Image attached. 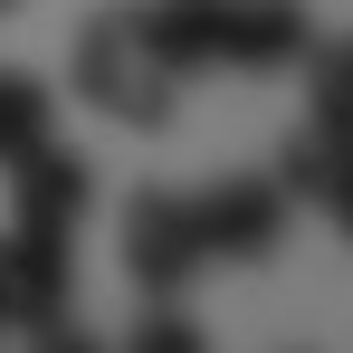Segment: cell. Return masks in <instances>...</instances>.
<instances>
[{
    "label": "cell",
    "instance_id": "1",
    "mask_svg": "<svg viewBox=\"0 0 353 353\" xmlns=\"http://www.w3.org/2000/svg\"><path fill=\"white\" fill-rule=\"evenodd\" d=\"M134 29L153 39V58L172 77L230 67V77H277L315 48L296 0H134Z\"/></svg>",
    "mask_w": 353,
    "mask_h": 353
},
{
    "label": "cell",
    "instance_id": "2",
    "mask_svg": "<svg viewBox=\"0 0 353 353\" xmlns=\"http://www.w3.org/2000/svg\"><path fill=\"white\" fill-rule=\"evenodd\" d=\"M67 86L105 124H124V134H153V124H172V105H181V77L153 58V39L134 29V10H96V19L77 29Z\"/></svg>",
    "mask_w": 353,
    "mask_h": 353
},
{
    "label": "cell",
    "instance_id": "3",
    "mask_svg": "<svg viewBox=\"0 0 353 353\" xmlns=\"http://www.w3.org/2000/svg\"><path fill=\"white\" fill-rule=\"evenodd\" d=\"M181 201H191L201 268H210V258L258 268V258H277V239H287V220H296V201L277 191V172H230V181H210V191H181Z\"/></svg>",
    "mask_w": 353,
    "mask_h": 353
},
{
    "label": "cell",
    "instance_id": "4",
    "mask_svg": "<svg viewBox=\"0 0 353 353\" xmlns=\"http://www.w3.org/2000/svg\"><path fill=\"white\" fill-rule=\"evenodd\" d=\"M124 268L153 305H172L201 277V239H191V201L181 191H134L124 201Z\"/></svg>",
    "mask_w": 353,
    "mask_h": 353
},
{
    "label": "cell",
    "instance_id": "5",
    "mask_svg": "<svg viewBox=\"0 0 353 353\" xmlns=\"http://www.w3.org/2000/svg\"><path fill=\"white\" fill-rule=\"evenodd\" d=\"M67 296H77V239H39V230L0 239V315H10V334L58 325Z\"/></svg>",
    "mask_w": 353,
    "mask_h": 353
},
{
    "label": "cell",
    "instance_id": "6",
    "mask_svg": "<svg viewBox=\"0 0 353 353\" xmlns=\"http://www.w3.org/2000/svg\"><path fill=\"white\" fill-rule=\"evenodd\" d=\"M86 201H96V172H86V153H58V143H39V153H19V163H10V230L77 239Z\"/></svg>",
    "mask_w": 353,
    "mask_h": 353
},
{
    "label": "cell",
    "instance_id": "7",
    "mask_svg": "<svg viewBox=\"0 0 353 353\" xmlns=\"http://www.w3.org/2000/svg\"><path fill=\"white\" fill-rule=\"evenodd\" d=\"M277 191H287V201H315V210L353 239V134H334V124L287 134V153H277Z\"/></svg>",
    "mask_w": 353,
    "mask_h": 353
},
{
    "label": "cell",
    "instance_id": "8",
    "mask_svg": "<svg viewBox=\"0 0 353 353\" xmlns=\"http://www.w3.org/2000/svg\"><path fill=\"white\" fill-rule=\"evenodd\" d=\"M39 143H58V96H48V77L0 67V172H10L19 153H39Z\"/></svg>",
    "mask_w": 353,
    "mask_h": 353
},
{
    "label": "cell",
    "instance_id": "9",
    "mask_svg": "<svg viewBox=\"0 0 353 353\" xmlns=\"http://www.w3.org/2000/svg\"><path fill=\"white\" fill-rule=\"evenodd\" d=\"M296 67H305V124L353 134V29H344V39H315Z\"/></svg>",
    "mask_w": 353,
    "mask_h": 353
},
{
    "label": "cell",
    "instance_id": "10",
    "mask_svg": "<svg viewBox=\"0 0 353 353\" xmlns=\"http://www.w3.org/2000/svg\"><path fill=\"white\" fill-rule=\"evenodd\" d=\"M124 353H210V334H201L191 315H172V305H153V315H134Z\"/></svg>",
    "mask_w": 353,
    "mask_h": 353
},
{
    "label": "cell",
    "instance_id": "11",
    "mask_svg": "<svg viewBox=\"0 0 353 353\" xmlns=\"http://www.w3.org/2000/svg\"><path fill=\"white\" fill-rule=\"evenodd\" d=\"M29 353H105V344H96L86 325H67V315H58V325H39V344H29Z\"/></svg>",
    "mask_w": 353,
    "mask_h": 353
},
{
    "label": "cell",
    "instance_id": "12",
    "mask_svg": "<svg viewBox=\"0 0 353 353\" xmlns=\"http://www.w3.org/2000/svg\"><path fill=\"white\" fill-rule=\"evenodd\" d=\"M0 344H10V315H0Z\"/></svg>",
    "mask_w": 353,
    "mask_h": 353
},
{
    "label": "cell",
    "instance_id": "13",
    "mask_svg": "<svg viewBox=\"0 0 353 353\" xmlns=\"http://www.w3.org/2000/svg\"><path fill=\"white\" fill-rule=\"evenodd\" d=\"M10 10H19V0H0V19H10Z\"/></svg>",
    "mask_w": 353,
    "mask_h": 353
}]
</instances>
